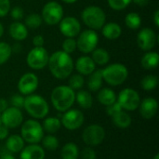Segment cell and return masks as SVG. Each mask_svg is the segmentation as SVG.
<instances>
[{
	"label": "cell",
	"instance_id": "obj_1",
	"mask_svg": "<svg viewBox=\"0 0 159 159\" xmlns=\"http://www.w3.org/2000/svg\"><path fill=\"white\" fill-rule=\"evenodd\" d=\"M51 75L60 80L66 79L70 76L74 70V61L70 54L58 50L49 56L48 62Z\"/></svg>",
	"mask_w": 159,
	"mask_h": 159
},
{
	"label": "cell",
	"instance_id": "obj_2",
	"mask_svg": "<svg viewBox=\"0 0 159 159\" xmlns=\"http://www.w3.org/2000/svg\"><path fill=\"white\" fill-rule=\"evenodd\" d=\"M50 101L58 112L64 113L74 105L75 102V91L66 85L58 86L53 89Z\"/></svg>",
	"mask_w": 159,
	"mask_h": 159
},
{
	"label": "cell",
	"instance_id": "obj_3",
	"mask_svg": "<svg viewBox=\"0 0 159 159\" xmlns=\"http://www.w3.org/2000/svg\"><path fill=\"white\" fill-rule=\"evenodd\" d=\"M23 108L34 119H43L49 113V105L46 99L34 93L24 99Z\"/></svg>",
	"mask_w": 159,
	"mask_h": 159
},
{
	"label": "cell",
	"instance_id": "obj_4",
	"mask_svg": "<svg viewBox=\"0 0 159 159\" xmlns=\"http://www.w3.org/2000/svg\"><path fill=\"white\" fill-rule=\"evenodd\" d=\"M102 79L108 85L117 87L122 85L129 76L128 68L122 63H112L102 69Z\"/></svg>",
	"mask_w": 159,
	"mask_h": 159
},
{
	"label": "cell",
	"instance_id": "obj_5",
	"mask_svg": "<svg viewBox=\"0 0 159 159\" xmlns=\"http://www.w3.org/2000/svg\"><path fill=\"white\" fill-rule=\"evenodd\" d=\"M82 21L89 29L100 30L106 22V15L104 10L98 6H89L81 12Z\"/></svg>",
	"mask_w": 159,
	"mask_h": 159
},
{
	"label": "cell",
	"instance_id": "obj_6",
	"mask_svg": "<svg viewBox=\"0 0 159 159\" xmlns=\"http://www.w3.org/2000/svg\"><path fill=\"white\" fill-rule=\"evenodd\" d=\"M20 136L25 143L29 144H37L44 137V129L42 125L35 119H28L22 122Z\"/></svg>",
	"mask_w": 159,
	"mask_h": 159
},
{
	"label": "cell",
	"instance_id": "obj_7",
	"mask_svg": "<svg viewBox=\"0 0 159 159\" xmlns=\"http://www.w3.org/2000/svg\"><path fill=\"white\" fill-rule=\"evenodd\" d=\"M63 7L56 1H49L42 8L41 17L44 22L48 25H56L63 18Z\"/></svg>",
	"mask_w": 159,
	"mask_h": 159
},
{
	"label": "cell",
	"instance_id": "obj_8",
	"mask_svg": "<svg viewBox=\"0 0 159 159\" xmlns=\"http://www.w3.org/2000/svg\"><path fill=\"white\" fill-rule=\"evenodd\" d=\"M77 36L76 47L80 52L84 54H89L97 48L99 43V35L96 31L87 29L83 32H80Z\"/></svg>",
	"mask_w": 159,
	"mask_h": 159
},
{
	"label": "cell",
	"instance_id": "obj_9",
	"mask_svg": "<svg viewBox=\"0 0 159 159\" xmlns=\"http://www.w3.org/2000/svg\"><path fill=\"white\" fill-rule=\"evenodd\" d=\"M116 102L123 110L127 112H133L139 108L141 97L135 89L126 88L119 92L116 97Z\"/></svg>",
	"mask_w": 159,
	"mask_h": 159
},
{
	"label": "cell",
	"instance_id": "obj_10",
	"mask_svg": "<svg viewBox=\"0 0 159 159\" xmlns=\"http://www.w3.org/2000/svg\"><path fill=\"white\" fill-rule=\"evenodd\" d=\"M48 59L49 54L44 47H34L28 52L26 62L33 70H42L48 66Z\"/></svg>",
	"mask_w": 159,
	"mask_h": 159
},
{
	"label": "cell",
	"instance_id": "obj_11",
	"mask_svg": "<svg viewBox=\"0 0 159 159\" xmlns=\"http://www.w3.org/2000/svg\"><path fill=\"white\" fill-rule=\"evenodd\" d=\"M105 138V129L97 124L88 126L83 133L82 140L83 142L90 147H95L100 145Z\"/></svg>",
	"mask_w": 159,
	"mask_h": 159
},
{
	"label": "cell",
	"instance_id": "obj_12",
	"mask_svg": "<svg viewBox=\"0 0 159 159\" xmlns=\"http://www.w3.org/2000/svg\"><path fill=\"white\" fill-rule=\"evenodd\" d=\"M85 121L84 114L78 109H69L61 116V123L68 130H76Z\"/></svg>",
	"mask_w": 159,
	"mask_h": 159
},
{
	"label": "cell",
	"instance_id": "obj_13",
	"mask_svg": "<svg viewBox=\"0 0 159 159\" xmlns=\"http://www.w3.org/2000/svg\"><path fill=\"white\" fill-rule=\"evenodd\" d=\"M2 124L9 129H16L20 127L23 122V115L20 109L16 107H7L1 114Z\"/></svg>",
	"mask_w": 159,
	"mask_h": 159
},
{
	"label": "cell",
	"instance_id": "obj_14",
	"mask_svg": "<svg viewBox=\"0 0 159 159\" xmlns=\"http://www.w3.org/2000/svg\"><path fill=\"white\" fill-rule=\"evenodd\" d=\"M60 32L65 37L75 38L81 32V24L79 20L73 16L63 17L59 22Z\"/></svg>",
	"mask_w": 159,
	"mask_h": 159
},
{
	"label": "cell",
	"instance_id": "obj_15",
	"mask_svg": "<svg viewBox=\"0 0 159 159\" xmlns=\"http://www.w3.org/2000/svg\"><path fill=\"white\" fill-rule=\"evenodd\" d=\"M39 79L34 73H25L22 75L18 82V89L21 95L28 96L33 94L38 88Z\"/></svg>",
	"mask_w": 159,
	"mask_h": 159
},
{
	"label": "cell",
	"instance_id": "obj_16",
	"mask_svg": "<svg viewBox=\"0 0 159 159\" xmlns=\"http://www.w3.org/2000/svg\"><path fill=\"white\" fill-rule=\"evenodd\" d=\"M137 44L143 51L152 50L157 45V34L149 27L143 28L137 35Z\"/></svg>",
	"mask_w": 159,
	"mask_h": 159
},
{
	"label": "cell",
	"instance_id": "obj_17",
	"mask_svg": "<svg viewBox=\"0 0 159 159\" xmlns=\"http://www.w3.org/2000/svg\"><path fill=\"white\" fill-rule=\"evenodd\" d=\"M139 109L142 117L145 119H151L156 116L158 111V102L155 98L148 97L141 101Z\"/></svg>",
	"mask_w": 159,
	"mask_h": 159
},
{
	"label": "cell",
	"instance_id": "obj_18",
	"mask_svg": "<svg viewBox=\"0 0 159 159\" xmlns=\"http://www.w3.org/2000/svg\"><path fill=\"white\" fill-rule=\"evenodd\" d=\"M74 68L82 75H89L96 70V64L89 56H81L74 63Z\"/></svg>",
	"mask_w": 159,
	"mask_h": 159
},
{
	"label": "cell",
	"instance_id": "obj_19",
	"mask_svg": "<svg viewBox=\"0 0 159 159\" xmlns=\"http://www.w3.org/2000/svg\"><path fill=\"white\" fill-rule=\"evenodd\" d=\"M45 157L44 148L38 144H29L20 152V159H45Z\"/></svg>",
	"mask_w": 159,
	"mask_h": 159
},
{
	"label": "cell",
	"instance_id": "obj_20",
	"mask_svg": "<svg viewBox=\"0 0 159 159\" xmlns=\"http://www.w3.org/2000/svg\"><path fill=\"white\" fill-rule=\"evenodd\" d=\"M8 33L10 36L20 42L22 40H25L28 36V28L24 25V23L20 21H14L12 22L8 27Z\"/></svg>",
	"mask_w": 159,
	"mask_h": 159
},
{
	"label": "cell",
	"instance_id": "obj_21",
	"mask_svg": "<svg viewBox=\"0 0 159 159\" xmlns=\"http://www.w3.org/2000/svg\"><path fill=\"white\" fill-rule=\"evenodd\" d=\"M102 34L108 40H116L122 34V28L116 22H105L102 27Z\"/></svg>",
	"mask_w": 159,
	"mask_h": 159
},
{
	"label": "cell",
	"instance_id": "obj_22",
	"mask_svg": "<svg viewBox=\"0 0 159 159\" xmlns=\"http://www.w3.org/2000/svg\"><path fill=\"white\" fill-rule=\"evenodd\" d=\"M24 146H25V142L23 141L20 135L13 134L7 138L6 147L9 153H13V154L20 153Z\"/></svg>",
	"mask_w": 159,
	"mask_h": 159
},
{
	"label": "cell",
	"instance_id": "obj_23",
	"mask_svg": "<svg viewBox=\"0 0 159 159\" xmlns=\"http://www.w3.org/2000/svg\"><path fill=\"white\" fill-rule=\"evenodd\" d=\"M116 92L110 89V88H103L99 90L97 94V100L98 102L104 105V106H109L113 104L114 102H116Z\"/></svg>",
	"mask_w": 159,
	"mask_h": 159
},
{
	"label": "cell",
	"instance_id": "obj_24",
	"mask_svg": "<svg viewBox=\"0 0 159 159\" xmlns=\"http://www.w3.org/2000/svg\"><path fill=\"white\" fill-rule=\"evenodd\" d=\"M159 64V55L155 51H146V53L142 57L141 65L145 70L156 69Z\"/></svg>",
	"mask_w": 159,
	"mask_h": 159
},
{
	"label": "cell",
	"instance_id": "obj_25",
	"mask_svg": "<svg viewBox=\"0 0 159 159\" xmlns=\"http://www.w3.org/2000/svg\"><path fill=\"white\" fill-rule=\"evenodd\" d=\"M75 102L82 109L88 110L91 108L93 104V98L89 91L85 89H79L77 93H75Z\"/></svg>",
	"mask_w": 159,
	"mask_h": 159
},
{
	"label": "cell",
	"instance_id": "obj_26",
	"mask_svg": "<svg viewBox=\"0 0 159 159\" xmlns=\"http://www.w3.org/2000/svg\"><path fill=\"white\" fill-rule=\"evenodd\" d=\"M111 117H112V121L114 125L119 129H127L131 125V122H132L131 116L123 110L116 113Z\"/></svg>",
	"mask_w": 159,
	"mask_h": 159
},
{
	"label": "cell",
	"instance_id": "obj_27",
	"mask_svg": "<svg viewBox=\"0 0 159 159\" xmlns=\"http://www.w3.org/2000/svg\"><path fill=\"white\" fill-rule=\"evenodd\" d=\"M102 70H95L92 74L89 75V80H88V88L89 91L96 92L99 91L102 89Z\"/></svg>",
	"mask_w": 159,
	"mask_h": 159
},
{
	"label": "cell",
	"instance_id": "obj_28",
	"mask_svg": "<svg viewBox=\"0 0 159 159\" xmlns=\"http://www.w3.org/2000/svg\"><path fill=\"white\" fill-rule=\"evenodd\" d=\"M91 54H92L91 59L93 60V61L96 65L103 66V65H106L110 61L109 52L102 48H96L91 52Z\"/></svg>",
	"mask_w": 159,
	"mask_h": 159
},
{
	"label": "cell",
	"instance_id": "obj_29",
	"mask_svg": "<svg viewBox=\"0 0 159 159\" xmlns=\"http://www.w3.org/2000/svg\"><path fill=\"white\" fill-rule=\"evenodd\" d=\"M79 153V148L75 143H67L61 148V159H78Z\"/></svg>",
	"mask_w": 159,
	"mask_h": 159
},
{
	"label": "cell",
	"instance_id": "obj_30",
	"mask_svg": "<svg viewBox=\"0 0 159 159\" xmlns=\"http://www.w3.org/2000/svg\"><path fill=\"white\" fill-rule=\"evenodd\" d=\"M42 127L44 131L48 132V134H55L61 128V119L59 117H53V116L47 117V118L45 117Z\"/></svg>",
	"mask_w": 159,
	"mask_h": 159
},
{
	"label": "cell",
	"instance_id": "obj_31",
	"mask_svg": "<svg viewBox=\"0 0 159 159\" xmlns=\"http://www.w3.org/2000/svg\"><path fill=\"white\" fill-rule=\"evenodd\" d=\"M125 24L130 30H138L142 25V18L137 12H129L125 17Z\"/></svg>",
	"mask_w": 159,
	"mask_h": 159
},
{
	"label": "cell",
	"instance_id": "obj_32",
	"mask_svg": "<svg viewBox=\"0 0 159 159\" xmlns=\"http://www.w3.org/2000/svg\"><path fill=\"white\" fill-rule=\"evenodd\" d=\"M158 85V78L154 75H148L144 76L141 81V87L146 91H152L157 89Z\"/></svg>",
	"mask_w": 159,
	"mask_h": 159
},
{
	"label": "cell",
	"instance_id": "obj_33",
	"mask_svg": "<svg viewBox=\"0 0 159 159\" xmlns=\"http://www.w3.org/2000/svg\"><path fill=\"white\" fill-rule=\"evenodd\" d=\"M43 22L42 17L38 13H30L26 16L24 20V25L30 29H36L41 26Z\"/></svg>",
	"mask_w": 159,
	"mask_h": 159
},
{
	"label": "cell",
	"instance_id": "obj_34",
	"mask_svg": "<svg viewBox=\"0 0 159 159\" xmlns=\"http://www.w3.org/2000/svg\"><path fill=\"white\" fill-rule=\"evenodd\" d=\"M42 147L44 149H47L48 151H55L58 149L60 145V142L56 136L53 134H48L47 136H44L42 139Z\"/></svg>",
	"mask_w": 159,
	"mask_h": 159
},
{
	"label": "cell",
	"instance_id": "obj_35",
	"mask_svg": "<svg viewBox=\"0 0 159 159\" xmlns=\"http://www.w3.org/2000/svg\"><path fill=\"white\" fill-rule=\"evenodd\" d=\"M84 84H85L84 75L77 73V74H75V75H72L71 76H69L68 86L75 91L82 89V88L84 87Z\"/></svg>",
	"mask_w": 159,
	"mask_h": 159
},
{
	"label": "cell",
	"instance_id": "obj_36",
	"mask_svg": "<svg viewBox=\"0 0 159 159\" xmlns=\"http://www.w3.org/2000/svg\"><path fill=\"white\" fill-rule=\"evenodd\" d=\"M12 54V49L7 42H0V65L6 63Z\"/></svg>",
	"mask_w": 159,
	"mask_h": 159
},
{
	"label": "cell",
	"instance_id": "obj_37",
	"mask_svg": "<svg viewBox=\"0 0 159 159\" xmlns=\"http://www.w3.org/2000/svg\"><path fill=\"white\" fill-rule=\"evenodd\" d=\"M107 2L112 9L120 11L127 8L132 2V0H107Z\"/></svg>",
	"mask_w": 159,
	"mask_h": 159
},
{
	"label": "cell",
	"instance_id": "obj_38",
	"mask_svg": "<svg viewBox=\"0 0 159 159\" xmlns=\"http://www.w3.org/2000/svg\"><path fill=\"white\" fill-rule=\"evenodd\" d=\"M61 48H62V51H64L68 54H72L77 48L76 40L75 38H72V37H66L64 39V41L62 42Z\"/></svg>",
	"mask_w": 159,
	"mask_h": 159
},
{
	"label": "cell",
	"instance_id": "obj_39",
	"mask_svg": "<svg viewBox=\"0 0 159 159\" xmlns=\"http://www.w3.org/2000/svg\"><path fill=\"white\" fill-rule=\"evenodd\" d=\"M24 99H25V98H24L23 95H21V94H14V95L11 96V98H10L8 103H10L11 106H13V107L21 109V108H23Z\"/></svg>",
	"mask_w": 159,
	"mask_h": 159
},
{
	"label": "cell",
	"instance_id": "obj_40",
	"mask_svg": "<svg viewBox=\"0 0 159 159\" xmlns=\"http://www.w3.org/2000/svg\"><path fill=\"white\" fill-rule=\"evenodd\" d=\"M79 157L81 159H96L97 158V155L96 152L94 151V149L90 146L85 147L80 153H79Z\"/></svg>",
	"mask_w": 159,
	"mask_h": 159
},
{
	"label": "cell",
	"instance_id": "obj_41",
	"mask_svg": "<svg viewBox=\"0 0 159 159\" xmlns=\"http://www.w3.org/2000/svg\"><path fill=\"white\" fill-rule=\"evenodd\" d=\"M10 16L11 18L15 20V21H20L21 19H23L24 17V12H23V9L19 7V6H16L14 7H12L10 9Z\"/></svg>",
	"mask_w": 159,
	"mask_h": 159
},
{
	"label": "cell",
	"instance_id": "obj_42",
	"mask_svg": "<svg viewBox=\"0 0 159 159\" xmlns=\"http://www.w3.org/2000/svg\"><path fill=\"white\" fill-rule=\"evenodd\" d=\"M10 11V1L0 0V18L6 17Z\"/></svg>",
	"mask_w": 159,
	"mask_h": 159
},
{
	"label": "cell",
	"instance_id": "obj_43",
	"mask_svg": "<svg viewBox=\"0 0 159 159\" xmlns=\"http://www.w3.org/2000/svg\"><path fill=\"white\" fill-rule=\"evenodd\" d=\"M121 110H123V109L121 108V106L119 105V103L117 102H114L113 104H111L109 106H106V113L110 116H113L114 115H116V113L120 112Z\"/></svg>",
	"mask_w": 159,
	"mask_h": 159
},
{
	"label": "cell",
	"instance_id": "obj_44",
	"mask_svg": "<svg viewBox=\"0 0 159 159\" xmlns=\"http://www.w3.org/2000/svg\"><path fill=\"white\" fill-rule=\"evenodd\" d=\"M45 44V39L43 37V35L41 34H36L34 36L33 38V45L34 47H43Z\"/></svg>",
	"mask_w": 159,
	"mask_h": 159
},
{
	"label": "cell",
	"instance_id": "obj_45",
	"mask_svg": "<svg viewBox=\"0 0 159 159\" xmlns=\"http://www.w3.org/2000/svg\"><path fill=\"white\" fill-rule=\"evenodd\" d=\"M9 136V131L7 127H5L3 124L0 125V141L6 140Z\"/></svg>",
	"mask_w": 159,
	"mask_h": 159
},
{
	"label": "cell",
	"instance_id": "obj_46",
	"mask_svg": "<svg viewBox=\"0 0 159 159\" xmlns=\"http://www.w3.org/2000/svg\"><path fill=\"white\" fill-rule=\"evenodd\" d=\"M8 102L4 99V98H1L0 99V114H2L7 107H8Z\"/></svg>",
	"mask_w": 159,
	"mask_h": 159
},
{
	"label": "cell",
	"instance_id": "obj_47",
	"mask_svg": "<svg viewBox=\"0 0 159 159\" xmlns=\"http://www.w3.org/2000/svg\"><path fill=\"white\" fill-rule=\"evenodd\" d=\"M132 2L140 7H144L149 4L150 0H132Z\"/></svg>",
	"mask_w": 159,
	"mask_h": 159
},
{
	"label": "cell",
	"instance_id": "obj_48",
	"mask_svg": "<svg viewBox=\"0 0 159 159\" xmlns=\"http://www.w3.org/2000/svg\"><path fill=\"white\" fill-rule=\"evenodd\" d=\"M153 20L156 24L157 27H159V10H156L154 15H153Z\"/></svg>",
	"mask_w": 159,
	"mask_h": 159
},
{
	"label": "cell",
	"instance_id": "obj_49",
	"mask_svg": "<svg viewBox=\"0 0 159 159\" xmlns=\"http://www.w3.org/2000/svg\"><path fill=\"white\" fill-rule=\"evenodd\" d=\"M0 159H16L13 155H11L9 152L8 153H5L2 156H0Z\"/></svg>",
	"mask_w": 159,
	"mask_h": 159
},
{
	"label": "cell",
	"instance_id": "obj_50",
	"mask_svg": "<svg viewBox=\"0 0 159 159\" xmlns=\"http://www.w3.org/2000/svg\"><path fill=\"white\" fill-rule=\"evenodd\" d=\"M11 49H12V52L14 51V52L19 53V52H20V50H21V47H20V45L19 43H16V44H14V47H13V48L11 47Z\"/></svg>",
	"mask_w": 159,
	"mask_h": 159
},
{
	"label": "cell",
	"instance_id": "obj_51",
	"mask_svg": "<svg viewBox=\"0 0 159 159\" xmlns=\"http://www.w3.org/2000/svg\"><path fill=\"white\" fill-rule=\"evenodd\" d=\"M3 34H4V26H3V24L0 22V38L2 37Z\"/></svg>",
	"mask_w": 159,
	"mask_h": 159
},
{
	"label": "cell",
	"instance_id": "obj_52",
	"mask_svg": "<svg viewBox=\"0 0 159 159\" xmlns=\"http://www.w3.org/2000/svg\"><path fill=\"white\" fill-rule=\"evenodd\" d=\"M62 2H64V3H66V4H74V3H75L77 0H61Z\"/></svg>",
	"mask_w": 159,
	"mask_h": 159
},
{
	"label": "cell",
	"instance_id": "obj_53",
	"mask_svg": "<svg viewBox=\"0 0 159 159\" xmlns=\"http://www.w3.org/2000/svg\"><path fill=\"white\" fill-rule=\"evenodd\" d=\"M153 159H159V154H156V156L154 157Z\"/></svg>",
	"mask_w": 159,
	"mask_h": 159
},
{
	"label": "cell",
	"instance_id": "obj_54",
	"mask_svg": "<svg viewBox=\"0 0 159 159\" xmlns=\"http://www.w3.org/2000/svg\"><path fill=\"white\" fill-rule=\"evenodd\" d=\"M2 124V121H1V114H0V125Z\"/></svg>",
	"mask_w": 159,
	"mask_h": 159
}]
</instances>
